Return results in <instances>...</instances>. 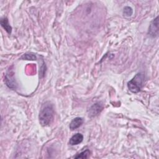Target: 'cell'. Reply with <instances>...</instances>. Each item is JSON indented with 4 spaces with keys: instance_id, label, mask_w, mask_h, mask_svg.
<instances>
[{
    "instance_id": "obj_6",
    "label": "cell",
    "mask_w": 159,
    "mask_h": 159,
    "mask_svg": "<svg viewBox=\"0 0 159 159\" xmlns=\"http://www.w3.org/2000/svg\"><path fill=\"white\" fill-rule=\"evenodd\" d=\"M83 140V136L81 134L77 133L73 135L69 140V143L71 145H76L80 143Z\"/></svg>"
},
{
    "instance_id": "obj_10",
    "label": "cell",
    "mask_w": 159,
    "mask_h": 159,
    "mask_svg": "<svg viewBox=\"0 0 159 159\" xmlns=\"http://www.w3.org/2000/svg\"><path fill=\"white\" fill-rule=\"evenodd\" d=\"M123 14L126 17H130L133 14V10L130 7L125 6L123 10Z\"/></svg>"
},
{
    "instance_id": "obj_9",
    "label": "cell",
    "mask_w": 159,
    "mask_h": 159,
    "mask_svg": "<svg viewBox=\"0 0 159 159\" xmlns=\"http://www.w3.org/2000/svg\"><path fill=\"white\" fill-rule=\"evenodd\" d=\"M20 58L23 59V60H35L37 59V57L34 54L25 53V54L23 55Z\"/></svg>"
},
{
    "instance_id": "obj_2",
    "label": "cell",
    "mask_w": 159,
    "mask_h": 159,
    "mask_svg": "<svg viewBox=\"0 0 159 159\" xmlns=\"http://www.w3.org/2000/svg\"><path fill=\"white\" fill-rule=\"evenodd\" d=\"M145 80V75L143 73H139L127 83L129 89L134 93L139 92L143 86Z\"/></svg>"
},
{
    "instance_id": "obj_1",
    "label": "cell",
    "mask_w": 159,
    "mask_h": 159,
    "mask_svg": "<svg viewBox=\"0 0 159 159\" xmlns=\"http://www.w3.org/2000/svg\"><path fill=\"white\" fill-rule=\"evenodd\" d=\"M54 109L53 104L47 101L41 107L39 119L42 126H48L52 123L54 119Z\"/></svg>"
},
{
    "instance_id": "obj_8",
    "label": "cell",
    "mask_w": 159,
    "mask_h": 159,
    "mask_svg": "<svg viewBox=\"0 0 159 159\" xmlns=\"http://www.w3.org/2000/svg\"><path fill=\"white\" fill-rule=\"evenodd\" d=\"M90 155V151L88 149H86L81 153L77 154L76 156H75V158H87L89 157Z\"/></svg>"
},
{
    "instance_id": "obj_4",
    "label": "cell",
    "mask_w": 159,
    "mask_h": 159,
    "mask_svg": "<svg viewBox=\"0 0 159 159\" xmlns=\"http://www.w3.org/2000/svg\"><path fill=\"white\" fill-rule=\"evenodd\" d=\"M148 34L152 37H155L158 34V17L157 16L151 22L148 28Z\"/></svg>"
},
{
    "instance_id": "obj_7",
    "label": "cell",
    "mask_w": 159,
    "mask_h": 159,
    "mask_svg": "<svg viewBox=\"0 0 159 159\" xmlns=\"http://www.w3.org/2000/svg\"><path fill=\"white\" fill-rule=\"evenodd\" d=\"M0 23H1V26L4 28V29L6 30V31L8 34H10L11 33V31H12V27H11V26L9 25L7 19L6 17L2 18V19H1Z\"/></svg>"
},
{
    "instance_id": "obj_3",
    "label": "cell",
    "mask_w": 159,
    "mask_h": 159,
    "mask_svg": "<svg viewBox=\"0 0 159 159\" xmlns=\"http://www.w3.org/2000/svg\"><path fill=\"white\" fill-rule=\"evenodd\" d=\"M103 107H104V106H103L102 103H101V102L94 103L88 109V116L91 117L97 116L102 111Z\"/></svg>"
},
{
    "instance_id": "obj_5",
    "label": "cell",
    "mask_w": 159,
    "mask_h": 159,
    "mask_svg": "<svg viewBox=\"0 0 159 159\" xmlns=\"http://www.w3.org/2000/svg\"><path fill=\"white\" fill-rule=\"evenodd\" d=\"M83 122H84V120L82 117H75L71 121L69 127L71 130H75L78 127H80L83 124Z\"/></svg>"
}]
</instances>
